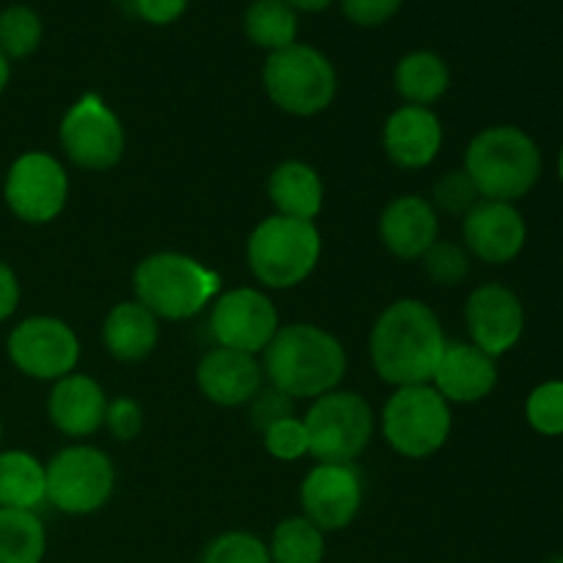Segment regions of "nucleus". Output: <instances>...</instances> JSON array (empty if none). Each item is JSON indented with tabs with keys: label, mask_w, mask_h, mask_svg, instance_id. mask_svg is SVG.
Returning a JSON list of instances; mask_svg holds the SVG:
<instances>
[{
	"label": "nucleus",
	"mask_w": 563,
	"mask_h": 563,
	"mask_svg": "<svg viewBox=\"0 0 563 563\" xmlns=\"http://www.w3.org/2000/svg\"><path fill=\"white\" fill-rule=\"evenodd\" d=\"M443 322L429 302L418 297H401L385 306L368 333V357L390 388L432 383V374L443 355Z\"/></svg>",
	"instance_id": "f257e3e1"
},
{
	"label": "nucleus",
	"mask_w": 563,
	"mask_h": 563,
	"mask_svg": "<svg viewBox=\"0 0 563 563\" xmlns=\"http://www.w3.org/2000/svg\"><path fill=\"white\" fill-rule=\"evenodd\" d=\"M267 385L295 401H313L341 388L350 368L344 344L330 330L313 322L280 324L275 339L262 352Z\"/></svg>",
	"instance_id": "f03ea898"
},
{
	"label": "nucleus",
	"mask_w": 563,
	"mask_h": 563,
	"mask_svg": "<svg viewBox=\"0 0 563 563\" xmlns=\"http://www.w3.org/2000/svg\"><path fill=\"white\" fill-rule=\"evenodd\" d=\"M542 148L517 124H493L471 137L462 170L487 201L517 203L542 179Z\"/></svg>",
	"instance_id": "7ed1b4c3"
},
{
	"label": "nucleus",
	"mask_w": 563,
	"mask_h": 563,
	"mask_svg": "<svg viewBox=\"0 0 563 563\" xmlns=\"http://www.w3.org/2000/svg\"><path fill=\"white\" fill-rule=\"evenodd\" d=\"M132 291L159 322H187L212 306L223 291V278L190 253L157 251L137 262Z\"/></svg>",
	"instance_id": "20e7f679"
},
{
	"label": "nucleus",
	"mask_w": 563,
	"mask_h": 563,
	"mask_svg": "<svg viewBox=\"0 0 563 563\" xmlns=\"http://www.w3.org/2000/svg\"><path fill=\"white\" fill-rule=\"evenodd\" d=\"M322 231L311 220L269 214L245 242V262L258 289L289 291L306 284L322 262Z\"/></svg>",
	"instance_id": "39448f33"
},
{
	"label": "nucleus",
	"mask_w": 563,
	"mask_h": 563,
	"mask_svg": "<svg viewBox=\"0 0 563 563\" xmlns=\"http://www.w3.org/2000/svg\"><path fill=\"white\" fill-rule=\"evenodd\" d=\"M262 82L269 102L295 119L324 113L339 93V75L328 55L300 42L267 55Z\"/></svg>",
	"instance_id": "423d86ee"
},
{
	"label": "nucleus",
	"mask_w": 563,
	"mask_h": 563,
	"mask_svg": "<svg viewBox=\"0 0 563 563\" xmlns=\"http://www.w3.org/2000/svg\"><path fill=\"white\" fill-rule=\"evenodd\" d=\"M454 412L432 385L394 388L379 412V432L385 443L405 460H429L451 438Z\"/></svg>",
	"instance_id": "0eeeda50"
},
{
	"label": "nucleus",
	"mask_w": 563,
	"mask_h": 563,
	"mask_svg": "<svg viewBox=\"0 0 563 563\" xmlns=\"http://www.w3.org/2000/svg\"><path fill=\"white\" fill-rule=\"evenodd\" d=\"M302 423L308 429L313 460L355 465L372 445L377 416L361 394L335 388L311 401Z\"/></svg>",
	"instance_id": "6e6552de"
},
{
	"label": "nucleus",
	"mask_w": 563,
	"mask_h": 563,
	"mask_svg": "<svg viewBox=\"0 0 563 563\" xmlns=\"http://www.w3.org/2000/svg\"><path fill=\"white\" fill-rule=\"evenodd\" d=\"M47 504L60 515L88 517L104 509L115 493V465L91 443L64 445L44 465Z\"/></svg>",
	"instance_id": "1a4fd4ad"
},
{
	"label": "nucleus",
	"mask_w": 563,
	"mask_h": 563,
	"mask_svg": "<svg viewBox=\"0 0 563 563\" xmlns=\"http://www.w3.org/2000/svg\"><path fill=\"white\" fill-rule=\"evenodd\" d=\"M58 143L75 168L104 174L124 159L126 130L99 93H82L60 119Z\"/></svg>",
	"instance_id": "9d476101"
},
{
	"label": "nucleus",
	"mask_w": 563,
	"mask_h": 563,
	"mask_svg": "<svg viewBox=\"0 0 563 563\" xmlns=\"http://www.w3.org/2000/svg\"><path fill=\"white\" fill-rule=\"evenodd\" d=\"M9 361L22 377L36 383H58L80 366V339L75 328L58 317H27L11 328L5 339Z\"/></svg>",
	"instance_id": "9b49d317"
},
{
	"label": "nucleus",
	"mask_w": 563,
	"mask_h": 563,
	"mask_svg": "<svg viewBox=\"0 0 563 563\" xmlns=\"http://www.w3.org/2000/svg\"><path fill=\"white\" fill-rule=\"evenodd\" d=\"M66 165L49 152H25L9 165L3 198L9 212L27 225H47L64 214L69 203Z\"/></svg>",
	"instance_id": "f8f14e48"
},
{
	"label": "nucleus",
	"mask_w": 563,
	"mask_h": 563,
	"mask_svg": "<svg viewBox=\"0 0 563 563\" xmlns=\"http://www.w3.org/2000/svg\"><path fill=\"white\" fill-rule=\"evenodd\" d=\"M209 311V333L225 350L262 355L280 330V313L273 297L258 286H236L214 297Z\"/></svg>",
	"instance_id": "ddd939ff"
},
{
	"label": "nucleus",
	"mask_w": 563,
	"mask_h": 563,
	"mask_svg": "<svg viewBox=\"0 0 563 563\" xmlns=\"http://www.w3.org/2000/svg\"><path fill=\"white\" fill-rule=\"evenodd\" d=\"M366 487L355 465L317 462L300 484L302 517L322 533L344 531L361 515Z\"/></svg>",
	"instance_id": "4468645a"
},
{
	"label": "nucleus",
	"mask_w": 563,
	"mask_h": 563,
	"mask_svg": "<svg viewBox=\"0 0 563 563\" xmlns=\"http://www.w3.org/2000/svg\"><path fill=\"white\" fill-rule=\"evenodd\" d=\"M467 341L493 355H509L526 333V306L520 295L504 284H482L465 300Z\"/></svg>",
	"instance_id": "2eb2a0df"
},
{
	"label": "nucleus",
	"mask_w": 563,
	"mask_h": 563,
	"mask_svg": "<svg viewBox=\"0 0 563 563\" xmlns=\"http://www.w3.org/2000/svg\"><path fill=\"white\" fill-rule=\"evenodd\" d=\"M528 223L517 203L482 201L462 218V245L484 264H509L526 251Z\"/></svg>",
	"instance_id": "dca6fc26"
},
{
	"label": "nucleus",
	"mask_w": 563,
	"mask_h": 563,
	"mask_svg": "<svg viewBox=\"0 0 563 563\" xmlns=\"http://www.w3.org/2000/svg\"><path fill=\"white\" fill-rule=\"evenodd\" d=\"M445 130L434 108L401 104L383 124V152L396 168L423 170L440 157Z\"/></svg>",
	"instance_id": "f3484780"
},
{
	"label": "nucleus",
	"mask_w": 563,
	"mask_h": 563,
	"mask_svg": "<svg viewBox=\"0 0 563 563\" xmlns=\"http://www.w3.org/2000/svg\"><path fill=\"white\" fill-rule=\"evenodd\" d=\"M498 361L471 341H449L432 374V388L454 405H478L498 388Z\"/></svg>",
	"instance_id": "a211bd4d"
},
{
	"label": "nucleus",
	"mask_w": 563,
	"mask_h": 563,
	"mask_svg": "<svg viewBox=\"0 0 563 563\" xmlns=\"http://www.w3.org/2000/svg\"><path fill=\"white\" fill-rule=\"evenodd\" d=\"M196 385L207 401L218 407H247L267 385L256 355L212 346L196 366Z\"/></svg>",
	"instance_id": "6ab92c4d"
},
{
	"label": "nucleus",
	"mask_w": 563,
	"mask_h": 563,
	"mask_svg": "<svg viewBox=\"0 0 563 563\" xmlns=\"http://www.w3.org/2000/svg\"><path fill=\"white\" fill-rule=\"evenodd\" d=\"M379 242L399 262H421L423 253L440 240V214L427 196L394 198L385 203L377 223Z\"/></svg>",
	"instance_id": "aec40b11"
},
{
	"label": "nucleus",
	"mask_w": 563,
	"mask_h": 563,
	"mask_svg": "<svg viewBox=\"0 0 563 563\" xmlns=\"http://www.w3.org/2000/svg\"><path fill=\"white\" fill-rule=\"evenodd\" d=\"M108 394L99 379L75 372L69 377L53 383L47 396V418L64 438L82 443L104 429V412H108Z\"/></svg>",
	"instance_id": "412c9836"
},
{
	"label": "nucleus",
	"mask_w": 563,
	"mask_h": 563,
	"mask_svg": "<svg viewBox=\"0 0 563 563\" xmlns=\"http://www.w3.org/2000/svg\"><path fill=\"white\" fill-rule=\"evenodd\" d=\"M102 344L119 363L146 361L159 344V319L135 297L115 302L102 322Z\"/></svg>",
	"instance_id": "4be33fe9"
},
{
	"label": "nucleus",
	"mask_w": 563,
	"mask_h": 563,
	"mask_svg": "<svg viewBox=\"0 0 563 563\" xmlns=\"http://www.w3.org/2000/svg\"><path fill=\"white\" fill-rule=\"evenodd\" d=\"M267 196L275 214L317 223L324 209V181L306 159H284L269 174Z\"/></svg>",
	"instance_id": "5701e85b"
},
{
	"label": "nucleus",
	"mask_w": 563,
	"mask_h": 563,
	"mask_svg": "<svg viewBox=\"0 0 563 563\" xmlns=\"http://www.w3.org/2000/svg\"><path fill=\"white\" fill-rule=\"evenodd\" d=\"M47 504L44 462L31 451H0V509L36 511Z\"/></svg>",
	"instance_id": "b1692460"
},
{
	"label": "nucleus",
	"mask_w": 563,
	"mask_h": 563,
	"mask_svg": "<svg viewBox=\"0 0 563 563\" xmlns=\"http://www.w3.org/2000/svg\"><path fill=\"white\" fill-rule=\"evenodd\" d=\"M394 86L396 93L405 99V104L432 108L449 93L451 69L432 49H416L396 64Z\"/></svg>",
	"instance_id": "393cba45"
},
{
	"label": "nucleus",
	"mask_w": 563,
	"mask_h": 563,
	"mask_svg": "<svg viewBox=\"0 0 563 563\" xmlns=\"http://www.w3.org/2000/svg\"><path fill=\"white\" fill-rule=\"evenodd\" d=\"M300 20L297 11L284 0H253L245 11V36L251 44L278 53V49L297 44Z\"/></svg>",
	"instance_id": "a878e982"
},
{
	"label": "nucleus",
	"mask_w": 563,
	"mask_h": 563,
	"mask_svg": "<svg viewBox=\"0 0 563 563\" xmlns=\"http://www.w3.org/2000/svg\"><path fill=\"white\" fill-rule=\"evenodd\" d=\"M47 531L36 511L0 509V563H42Z\"/></svg>",
	"instance_id": "bb28decb"
},
{
	"label": "nucleus",
	"mask_w": 563,
	"mask_h": 563,
	"mask_svg": "<svg viewBox=\"0 0 563 563\" xmlns=\"http://www.w3.org/2000/svg\"><path fill=\"white\" fill-rule=\"evenodd\" d=\"M267 550L273 563H322L328 544L324 533L311 520L295 515L275 526Z\"/></svg>",
	"instance_id": "cd10ccee"
},
{
	"label": "nucleus",
	"mask_w": 563,
	"mask_h": 563,
	"mask_svg": "<svg viewBox=\"0 0 563 563\" xmlns=\"http://www.w3.org/2000/svg\"><path fill=\"white\" fill-rule=\"evenodd\" d=\"M42 36V16L31 5H9L0 11V53L9 60L36 53Z\"/></svg>",
	"instance_id": "c85d7f7f"
},
{
	"label": "nucleus",
	"mask_w": 563,
	"mask_h": 563,
	"mask_svg": "<svg viewBox=\"0 0 563 563\" xmlns=\"http://www.w3.org/2000/svg\"><path fill=\"white\" fill-rule=\"evenodd\" d=\"M471 253L465 251L462 242L438 240L421 258V267L427 278L440 289H454V286L465 284L471 275Z\"/></svg>",
	"instance_id": "c756f323"
},
{
	"label": "nucleus",
	"mask_w": 563,
	"mask_h": 563,
	"mask_svg": "<svg viewBox=\"0 0 563 563\" xmlns=\"http://www.w3.org/2000/svg\"><path fill=\"white\" fill-rule=\"evenodd\" d=\"M526 421L542 438H563V379H548L528 394Z\"/></svg>",
	"instance_id": "7c9ffc66"
},
{
	"label": "nucleus",
	"mask_w": 563,
	"mask_h": 563,
	"mask_svg": "<svg viewBox=\"0 0 563 563\" xmlns=\"http://www.w3.org/2000/svg\"><path fill=\"white\" fill-rule=\"evenodd\" d=\"M482 201L476 185L471 181V176L465 170H445L434 179L432 196H429V203L434 207L438 214H451V218H465L476 203Z\"/></svg>",
	"instance_id": "2f4dec72"
},
{
	"label": "nucleus",
	"mask_w": 563,
	"mask_h": 563,
	"mask_svg": "<svg viewBox=\"0 0 563 563\" xmlns=\"http://www.w3.org/2000/svg\"><path fill=\"white\" fill-rule=\"evenodd\" d=\"M201 563H273L269 561L267 542L247 531L220 533L209 548L203 550Z\"/></svg>",
	"instance_id": "473e14b6"
},
{
	"label": "nucleus",
	"mask_w": 563,
	"mask_h": 563,
	"mask_svg": "<svg viewBox=\"0 0 563 563\" xmlns=\"http://www.w3.org/2000/svg\"><path fill=\"white\" fill-rule=\"evenodd\" d=\"M264 451H267L273 460L286 462H300L302 456H311V445H308V429L302 423L300 416L284 418V421L273 423L269 429L262 432Z\"/></svg>",
	"instance_id": "72a5a7b5"
},
{
	"label": "nucleus",
	"mask_w": 563,
	"mask_h": 563,
	"mask_svg": "<svg viewBox=\"0 0 563 563\" xmlns=\"http://www.w3.org/2000/svg\"><path fill=\"white\" fill-rule=\"evenodd\" d=\"M104 429L110 438L121 440V443H132L146 429V412L130 396H119V399L108 401V412H104Z\"/></svg>",
	"instance_id": "f704fd0d"
},
{
	"label": "nucleus",
	"mask_w": 563,
	"mask_h": 563,
	"mask_svg": "<svg viewBox=\"0 0 563 563\" xmlns=\"http://www.w3.org/2000/svg\"><path fill=\"white\" fill-rule=\"evenodd\" d=\"M291 416H295V399L280 394L273 385H264V388L253 396L251 405H247V421H251V427L256 429L258 434H262L264 429L273 427V423Z\"/></svg>",
	"instance_id": "c9c22d12"
},
{
	"label": "nucleus",
	"mask_w": 563,
	"mask_h": 563,
	"mask_svg": "<svg viewBox=\"0 0 563 563\" xmlns=\"http://www.w3.org/2000/svg\"><path fill=\"white\" fill-rule=\"evenodd\" d=\"M401 9V0H341V11L350 22L361 27H379L394 20Z\"/></svg>",
	"instance_id": "e433bc0d"
},
{
	"label": "nucleus",
	"mask_w": 563,
	"mask_h": 563,
	"mask_svg": "<svg viewBox=\"0 0 563 563\" xmlns=\"http://www.w3.org/2000/svg\"><path fill=\"white\" fill-rule=\"evenodd\" d=\"M121 9L148 25H170L187 9V0H121Z\"/></svg>",
	"instance_id": "4c0bfd02"
},
{
	"label": "nucleus",
	"mask_w": 563,
	"mask_h": 563,
	"mask_svg": "<svg viewBox=\"0 0 563 563\" xmlns=\"http://www.w3.org/2000/svg\"><path fill=\"white\" fill-rule=\"evenodd\" d=\"M20 300H22L20 278H16L14 269L0 258V322L14 317L16 308H20Z\"/></svg>",
	"instance_id": "58836bf2"
},
{
	"label": "nucleus",
	"mask_w": 563,
	"mask_h": 563,
	"mask_svg": "<svg viewBox=\"0 0 563 563\" xmlns=\"http://www.w3.org/2000/svg\"><path fill=\"white\" fill-rule=\"evenodd\" d=\"M284 3H289L297 14H300V11L302 14H317V11L328 9L333 0H284Z\"/></svg>",
	"instance_id": "ea45409f"
},
{
	"label": "nucleus",
	"mask_w": 563,
	"mask_h": 563,
	"mask_svg": "<svg viewBox=\"0 0 563 563\" xmlns=\"http://www.w3.org/2000/svg\"><path fill=\"white\" fill-rule=\"evenodd\" d=\"M9 80H11V64H9V58H5V55L0 53V93L5 91Z\"/></svg>",
	"instance_id": "a19ab883"
},
{
	"label": "nucleus",
	"mask_w": 563,
	"mask_h": 563,
	"mask_svg": "<svg viewBox=\"0 0 563 563\" xmlns=\"http://www.w3.org/2000/svg\"><path fill=\"white\" fill-rule=\"evenodd\" d=\"M559 179H561V185H563V146H561V152H559Z\"/></svg>",
	"instance_id": "79ce46f5"
},
{
	"label": "nucleus",
	"mask_w": 563,
	"mask_h": 563,
	"mask_svg": "<svg viewBox=\"0 0 563 563\" xmlns=\"http://www.w3.org/2000/svg\"><path fill=\"white\" fill-rule=\"evenodd\" d=\"M0 443H3V421H0Z\"/></svg>",
	"instance_id": "37998d69"
},
{
	"label": "nucleus",
	"mask_w": 563,
	"mask_h": 563,
	"mask_svg": "<svg viewBox=\"0 0 563 563\" xmlns=\"http://www.w3.org/2000/svg\"><path fill=\"white\" fill-rule=\"evenodd\" d=\"M550 563H563V555H559V559H553Z\"/></svg>",
	"instance_id": "c03bdc74"
}]
</instances>
